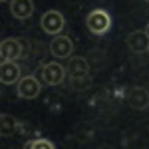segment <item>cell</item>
I'll use <instances>...</instances> for the list:
<instances>
[{"mask_svg":"<svg viewBox=\"0 0 149 149\" xmlns=\"http://www.w3.org/2000/svg\"><path fill=\"white\" fill-rule=\"evenodd\" d=\"M86 26H88V30L93 36H103V34H107L109 28H111V18H109V14L105 10L97 8V10H92L88 14Z\"/></svg>","mask_w":149,"mask_h":149,"instance_id":"cell-1","label":"cell"},{"mask_svg":"<svg viewBox=\"0 0 149 149\" xmlns=\"http://www.w3.org/2000/svg\"><path fill=\"white\" fill-rule=\"evenodd\" d=\"M66 74H68V70L60 62H50V64H44L38 70L36 76H40V81L46 84V86H58L66 80Z\"/></svg>","mask_w":149,"mask_h":149,"instance_id":"cell-2","label":"cell"},{"mask_svg":"<svg viewBox=\"0 0 149 149\" xmlns=\"http://www.w3.org/2000/svg\"><path fill=\"white\" fill-rule=\"evenodd\" d=\"M40 26H42V30L46 34L60 36L62 30L66 28V18H64V14L60 10H48V12H44V16L40 20Z\"/></svg>","mask_w":149,"mask_h":149,"instance_id":"cell-3","label":"cell"},{"mask_svg":"<svg viewBox=\"0 0 149 149\" xmlns=\"http://www.w3.org/2000/svg\"><path fill=\"white\" fill-rule=\"evenodd\" d=\"M24 46L26 42L20 38H4L0 44V56L2 62H14L24 54Z\"/></svg>","mask_w":149,"mask_h":149,"instance_id":"cell-4","label":"cell"},{"mask_svg":"<svg viewBox=\"0 0 149 149\" xmlns=\"http://www.w3.org/2000/svg\"><path fill=\"white\" fill-rule=\"evenodd\" d=\"M16 92H18V97H22V100H34L42 92V81L36 76H24L16 84Z\"/></svg>","mask_w":149,"mask_h":149,"instance_id":"cell-5","label":"cell"},{"mask_svg":"<svg viewBox=\"0 0 149 149\" xmlns=\"http://www.w3.org/2000/svg\"><path fill=\"white\" fill-rule=\"evenodd\" d=\"M74 52V42L70 40L68 36L60 34V36H54L52 42H50V54L58 60H64V58H70Z\"/></svg>","mask_w":149,"mask_h":149,"instance_id":"cell-6","label":"cell"},{"mask_svg":"<svg viewBox=\"0 0 149 149\" xmlns=\"http://www.w3.org/2000/svg\"><path fill=\"white\" fill-rule=\"evenodd\" d=\"M0 80L4 86H12L22 80V70L16 62H2L0 66Z\"/></svg>","mask_w":149,"mask_h":149,"instance_id":"cell-7","label":"cell"},{"mask_svg":"<svg viewBox=\"0 0 149 149\" xmlns=\"http://www.w3.org/2000/svg\"><path fill=\"white\" fill-rule=\"evenodd\" d=\"M127 103H129V107H133V109H145L149 105V92L145 88H129V92H127Z\"/></svg>","mask_w":149,"mask_h":149,"instance_id":"cell-8","label":"cell"},{"mask_svg":"<svg viewBox=\"0 0 149 149\" xmlns=\"http://www.w3.org/2000/svg\"><path fill=\"white\" fill-rule=\"evenodd\" d=\"M10 12L14 18L26 20L34 14V2L32 0H10Z\"/></svg>","mask_w":149,"mask_h":149,"instance_id":"cell-9","label":"cell"},{"mask_svg":"<svg viewBox=\"0 0 149 149\" xmlns=\"http://www.w3.org/2000/svg\"><path fill=\"white\" fill-rule=\"evenodd\" d=\"M127 46H129L131 52H137V54L147 52L149 50V36H147V32H139V30L131 32V34L127 36Z\"/></svg>","mask_w":149,"mask_h":149,"instance_id":"cell-10","label":"cell"},{"mask_svg":"<svg viewBox=\"0 0 149 149\" xmlns=\"http://www.w3.org/2000/svg\"><path fill=\"white\" fill-rule=\"evenodd\" d=\"M68 74L70 76H90V64L81 56H72L68 62Z\"/></svg>","mask_w":149,"mask_h":149,"instance_id":"cell-11","label":"cell"},{"mask_svg":"<svg viewBox=\"0 0 149 149\" xmlns=\"http://www.w3.org/2000/svg\"><path fill=\"white\" fill-rule=\"evenodd\" d=\"M16 131H18V121L8 113L0 115V133H2V137H10Z\"/></svg>","mask_w":149,"mask_h":149,"instance_id":"cell-12","label":"cell"},{"mask_svg":"<svg viewBox=\"0 0 149 149\" xmlns=\"http://www.w3.org/2000/svg\"><path fill=\"white\" fill-rule=\"evenodd\" d=\"M90 86H92L90 76H70V88L76 92H86Z\"/></svg>","mask_w":149,"mask_h":149,"instance_id":"cell-13","label":"cell"},{"mask_svg":"<svg viewBox=\"0 0 149 149\" xmlns=\"http://www.w3.org/2000/svg\"><path fill=\"white\" fill-rule=\"evenodd\" d=\"M24 149H56V147L48 139H32V141H28L24 145Z\"/></svg>","mask_w":149,"mask_h":149,"instance_id":"cell-14","label":"cell"},{"mask_svg":"<svg viewBox=\"0 0 149 149\" xmlns=\"http://www.w3.org/2000/svg\"><path fill=\"white\" fill-rule=\"evenodd\" d=\"M145 32H147V36H149V24H147V28H145Z\"/></svg>","mask_w":149,"mask_h":149,"instance_id":"cell-15","label":"cell"},{"mask_svg":"<svg viewBox=\"0 0 149 149\" xmlns=\"http://www.w3.org/2000/svg\"><path fill=\"white\" fill-rule=\"evenodd\" d=\"M2 2H10V0H2Z\"/></svg>","mask_w":149,"mask_h":149,"instance_id":"cell-16","label":"cell"},{"mask_svg":"<svg viewBox=\"0 0 149 149\" xmlns=\"http://www.w3.org/2000/svg\"><path fill=\"white\" fill-rule=\"evenodd\" d=\"M147 52H149V50H147Z\"/></svg>","mask_w":149,"mask_h":149,"instance_id":"cell-17","label":"cell"}]
</instances>
